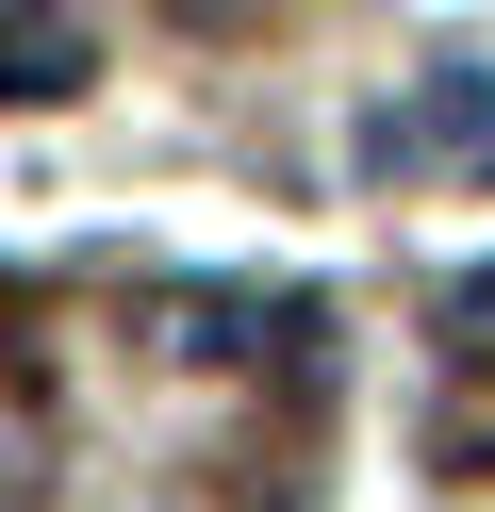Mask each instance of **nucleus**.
Here are the masks:
<instances>
[{
    "label": "nucleus",
    "instance_id": "f257e3e1",
    "mask_svg": "<svg viewBox=\"0 0 495 512\" xmlns=\"http://www.w3.org/2000/svg\"><path fill=\"white\" fill-rule=\"evenodd\" d=\"M363 166L380 182H479L495 166V67H446V83H413V100H380L363 116Z\"/></svg>",
    "mask_w": 495,
    "mask_h": 512
},
{
    "label": "nucleus",
    "instance_id": "20e7f679",
    "mask_svg": "<svg viewBox=\"0 0 495 512\" xmlns=\"http://www.w3.org/2000/svg\"><path fill=\"white\" fill-rule=\"evenodd\" d=\"M0 496H17V463H0Z\"/></svg>",
    "mask_w": 495,
    "mask_h": 512
},
{
    "label": "nucleus",
    "instance_id": "7ed1b4c3",
    "mask_svg": "<svg viewBox=\"0 0 495 512\" xmlns=\"http://www.w3.org/2000/svg\"><path fill=\"white\" fill-rule=\"evenodd\" d=\"M462 331H495V265H479V281H462Z\"/></svg>",
    "mask_w": 495,
    "mask_h": 512
},
{
    "label": "nucleus",
    "instance_id": "f03ea898",
    "mask_svg": "<svg viewBox=\"0 0 495 512\" xmlns=\"http://www.w3.org/2000/svg\"><path fill=\"white\" fill-rule=\"evenodd\" d=\"M83 83H99L83 0H0V100H83Z\"/></svg>",
    "mask_w": 495,
    "mask_h": 512
}]
</instances>
